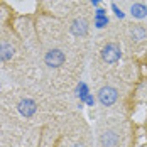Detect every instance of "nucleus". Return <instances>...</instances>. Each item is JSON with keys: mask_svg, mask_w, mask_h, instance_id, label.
Listing matches in <instances>:
<instances>
[{"mask_svg": "<svg viewBox=\"0 0 147 147\" xmlns=\"http://www.w3.org/2000/svg\"><path fill=\"white\" fill-rule=\"evenodd\" d=\"M122 58V51H120V46L115 42H108L107 46H103L102 49V59L108 64H115L118 59Z\"/></svg>", "mask_w": 147, "mask_h": 147, "instance_id": "1", "label": "nucleus"}, {"mask_svg": "<svg viewBox=\"0 0 147 147\" xmlns=\"http://www.w3.org/2000/svg\"><path fill=\"white\" fill-rule=\"evenodd\" d=\"M64 61H66V54L61 49H56V47L49 49L44 54V63H46V66H49V68H59V66L64 64Z\"/></svg>", "mask_w": 147, "mask_h": 147, "instance_id": "2", "label": "nucleus"}, {"mask_svg": "<svg viewBox=\"0 0 147 147\" xmlns=\"http://www.w3.org/2000/svg\"><path fill=\"white\" fill-rule=\"evenodd\" d=\"M118 100V91L113 86H103L98 91V102L103 107H112Z\"/></svg>", "mask_w": 147, "mask_h": 147, "instance_id": "3", "label": "nucleus"}, {"mask_svg": "<svg viewBox=\"0 0 147 147\" xmlns=\"http://www.w3.org/2000/svg\"><path fill=\"white\" fill-rule=\"evenodd\" d=\"M17 110L20 112L22 117L30 118L36 112H37V103L34 102L32 98H22L20 102L17 103Z\"/></svg>", "mask_w": 147, "mask_h": 147, "instance_id": "4", "label": "nucleus"}, {"mask_svg": "<svg viewBox=\"0 0 147 147\" xmlns=\"http://www.w3.org/2000/svg\"><path fill=\"white\" fill-rule=\"evenodd\" d=\"M69 30L76 37H85L88 34V22L85 19H74L69 26Z\"/></svg>", "mask_w": 147, "mask_h": 147, "instance_id": "5", "label": "nucleus"}, {"mask_svg": "<svg viewBox=\"0 0 147 147\" xmlns=\"http://www.w3.org/2000/svg\"><path fill=\"white\" fill-rule=\"evenodd\" d=\"M100 144H102V147H118L120 137L113 130H107V132H103L100 135Z\"/></svg>", "mask_w": 147, "mask_h": 147, "instance_id": "6", "label": "nucleus"}, {"mask_svg": "<svg viewBox=\"0 0 147 147\" xmlns=\"http://www.w3.org/2000/svg\"><path fill=\"white\" fill-rule=\"evenodd\" d=\"M130 15L134 19H146L147 17V5L144 3H132L130 5Z\"/></svg>", "mask_w": 147, "mask_h": 147, "instance_id": "7", "label": "nucleus"}, {"mask_svg": "<svg viewBox=\"0 0 147 147\" xmlns=\"http://www.w3.org/2000/svg\"><path fill=\"white\" fill-rule=\"evenodd\" d=\"M14 46L9 42H0V61H9L14 56Z\"/></svg>", "mask_w": 147, "mask_h": 147, "instance_id": "8", "label": "nucleus"}, {"mask_svg": "<svg viewBox=\"0 0 147 147\" xmlns=\"http://www.w3.org/2000/svg\"><path fill=\"white\" fill-rule=\"evenodd\" d=\"M130 37H132L134 41H144V39H147V32L140 26H134L132 29H130Z\"/></svg>", "mask_w": 147, "mask_h": 147, "instance_id": "9", "label": "nucleus"}, {"mask_svg": "<svg viewBox=\"0 0 147 147\" xmlns=\"http://www.w3.org/2000/svg\"><path fill=\"white\" fill-rule=\"evenodd\" d=\"M90 95V88L88 85L85 83V81H80L78 83V86H76V96L80 98V102H85V98Z\"/></svg>", "mask_w": 147, "mask_h": 147, "instance_id": "10", "label": "nucleus"}, {"mask_svg": "<svg viewBox=\"0 0 147 147\" xmlns=\"http://www.w3.org/2000/svg\"><path fill=\"white\" fill-rule=\"evenodd\" d=\"M108 17H102V19H95L93 20V26L96 27V29H103V27H107L108 26Z\"/></svg>", "mask_w": 147, "mask_h": 147, "instance_id": "11", "label": "nucleus"}, {"mask_svg": "<svg viewBox=\"0 0 147 147\" xmlns=\"http://www.w3.org/2000/svg\"><path fill=\"white\" fill-rule=\"evenodd\" d=\"M112 10H113V14L117 15L118 19H123V17H125V14H123V12H122V10L118 9V7L115 5V3H112Z\"/></svg>", "mask_w": 147, "mask_h": 147, "instance_id": "12", "label": "nucleus"}, {"mask_svg": "<svg viewBox=\"0 0 147 147\" xmlns=\"http://www.w3.org/2000/svg\"><path fill=\"white\" fill-rule=\"evenodd\" d=\"M102 17H107V10L98 7V9L95 10V19H102Z\"/></svg>", "mask_w": 147, "mask_h": 147, "instance_id": "13", "label": "nucleus"}, {"mask_svg": "<svg viewBox=\"0 0 147 147\" xmlns=\"http://www.w3.org/2000/svg\"><path fill=\"white\" fill-rule=\"evenodd\" d=\"M83 103H85V105H88V107H93V105H95V96L90 93L88 96L85 98V102H83Z\"/></svg>", "mask_w": 147, "mask_h": 147, "instance_id": "14", "label": "nucleus"}, {"mask_svg": "<svg viewBox=\"0 0 147 147\" xmlns=\"http://www.w3.org/2000/svg\"><path fill=\"white\" fill-rule=\"evenodd\" d=\"M90 2H91V3H93V5H95V7H96V5H98V3H100V2H102V0H90Z\"/></svg>", "mask_w": 147, "mask_h": 147, "instance_id": "15", "label": "nucleus"}]
</instances>
